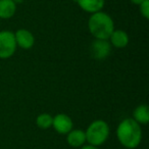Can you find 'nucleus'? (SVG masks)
Wrapping results in <instances>:
<instances>
[{
	"instance_id": "obj_1",
	"label": "nucleus",
	"mask_w": 149,
	"mask_h": 149,
	"mask_svg": "<svg viewBox=\"0 0 149 149\" xmlns=\"http://www.w3.org/2000/svg\"><path fill=\"white\" fill-rule=\"evenodd\" d=\"M116 137L120 143L128 149H134L139 146L142 140V129L133 118H125L116 129Z\"/></svg>"
},
{
	"instance_id": "obj_2",
	"label": "nucleus",
	"mask_w": 149,
	"mask_h": 149,
	"mask_svg": "<svg viewBox=\"0 0 149 149\" xmlns=\"http://www.w3.org/2000/svg\"><path fill=\"white\" fill-rule=\"evenodd\" d=\"M88 29L95 39L108 40L114 30V23L108 13L103 11L92 13L88 21Z\"/></svg>"
},
{
	"instance_id": "obj_3",
	"label": "nucleus",
	"mask_w": 149,
	"mask_h": 149,
	"mask_svg": "<svg viewBox=\"0 0 149 149\" xmlns=\"http://www.w3.org/2000/svg\"><path fill=\"white\" fill-rule=\"evenodd\" d=\"M109 127L105 120H97L92 122L85 131L86 142L93 146H100L109 137Z\"/></svg>"
},
{
	"instance_id": "obj_4",
	"label": "nucleus",
	"mask_w": 149,
	"mask_h": 149,
	"mask_svg": "<svg viewBox=\"0 0 149 149\" xmlns=\"http://www.w3.org/2000/svg\"><path fill=\"white\" fill-rule=\"evenodd\" d=\"M15 33L11 31H0V58L7 59L15 54L17 50Z\"/></svg>"
},
{
	"instance_id": "obj_5",
	"label": "nucleus",
	"mask_w": 149,
	"mask_h": 149,
	"mask_svg": "<svg viewBox=\"0 0 149 149\" xmlns=\"http://www.w3.org/2000/svg\"><path fill=\"white\" fill-rule=\"evenodd\" d=\"M91 54L95 59H105L111 52V45L108 40L95 39L91 44Z\"/></svg>"
},
{
	"instance_id": "obj_6",
	"label": "nucleus",
	"mask_w": 149,
	"mask_h": 149,
	"mask_svg": "<svg viewBox=\"0 0 149 149\" xmlns=\"http://www.w3.org/2000/svg\"><path fill=\"white\" fill-rule=\"evenodd\" d=\"M52 127L60 135H66L72 130V120L68 114L58 113L53 118Z\"/></svg>"
},
{
	"instance_id": "obj_7",
	"label": "nucleus",
	"mask_w": 149,
	"mask_h": 149,
	"mask_svg": "<svg viewBox=\"0 0 149 149\" xmlns=\"http://www.w3.org/2000/svg\"><path fill=\"white\" fill-rule=\"evenodd\" d=\"M17 46L22 49H31L35 44V37L30 31L26 29H19L15 33Z\"/></svg>"
},
{
	"instance_id": "obj_8",
	"label": "nucleus",
	"mask_w": 149,
	"mask_h": 149,
	"mask_svg": "<svg viewBox=\"0 0 149 149\" xmlns=\"http://www.w3.org/2000/svg\"><path fill=\"white\" fill-rule=\"evenodd\" d=\"M66 142L70 146L78 148L82 147L86 142V135L83 130L76 129V130H70L66 134Z\"/></svg>"
},
{
	"instance_id": "obj_9",
	"label": "nucleus",
	"mask_w": 149,
	"mask_h": 149,
	"mask_svg": "<svg viewBox=\"0 0 149 149\" xmlns=\"http://www.w3.org/2000/svg\"><path fill=\"white\" fill-rule=\"evenodd\" d=\"M76 2L84 11L92 15L102 10L105 0H76Z\"/></svg>"
},
{
	"instance_id": "obj_10",
	"label": "nucleus",
	"mask_w": 149,
	"mask_h": 149,
	"mask_svg": "<svg viewBox=\"0 0 149 149\" xmlns=\"http://www.w3.org/2000/svg\"><path fill=\"white\" fill-rule=\"evenodd\" d=\"M108 39L110 45L116 48H125L129 44V36L123 30H113Z\"/></svg>"
},
{
	"instance_id": "obj_11",
	"label": "nucleus",
	"mask_w": 149,
	"mask_h": 149,
	"mask_svg": "<svg viewBox=\"0 0 149 149\" xmlns=\"http://www.w3.org/2000/svg\"><path fill=\"white\" fill-rule=\"evenodd\" d=\"M17 4L13 0H0V19H8L15 15Z\"/></svg>"
},
{
	"instance_id": "obj_12",
	"label": "nucleus",
	"mask_w": 149,
	"mask_h": 149,
	"mask_svg": "<svg viewBox=\"0 0 149 149\" xmlns=\"http://www.w3.org/2000/svg\"><path fill=\"white\" fill-rule=\"evenodd\" d=\"M133 120L139 125H147L149 122V109L146 104H141L137 106L133 113Z\"/></svg>"
},
{
	"instance_id": "obj_13",
	"label": "nucleus",
	"mask_w": 149,
	"mask_h": 149,
	"mask_svg": "<svg viewBox=\"0 0 149 149\" xmlns=\"http://www.w3.org/2000/svg\"><path fill=\"white\" fill-rule=\"evenodd\" d=\"M52 122H53V118L49 113H41L36 118V125L42 130H46L52 127Z\"/></svg>"
},
{
	"instance_id": "obj_14",
	"label": "nucleus",
	"mask_w": 149,
	"mask_h": 149,
	"mask_svg": "<svg viewBox=\"0 0 149 149\" xmlns=\"http://www.w3.org/2000/svg\"><path fill=\"white\" fill-rule=\"evenodd\" d=\"M140 13L146 19H149V0H144L140 5Z\"/></svg>"
},
{
	"instance_id": "obj_15",
	"label": "nucleus",
	"mask_w": 149,
	"mask_h": 149,
	"mask_svg": "<svg viewBox=\"0 0 149 149\" xmlns=\"http://www.w3.org/2000/svg\"><path fill=\"white\" fill-rule=\"evenodd\" d=\"M81 149H98V147L96 146H93V145H83V146L81 147Z\"/></svg>"
},
{
	"instance_id": "obj_16",
	"label": "nucleus",
	"mask_w": 149,
	"mask_h": 149,
	"mask_svg": "<svg viewBox=\"0 0 149 149\" xmlns=\"http://www.w3.org/2000/svg\"><path fill=\"white\" fill-rule=\"evenodd\" d=\"M143 1H144V0H131V2L134 3V4H136V5H140Z\"/></svg>"
},
{
	"instance_id": "obj_17",
	"label": "nucleus",
	"mask_w": 149,
	"mask_h": 149,
	"mask_svg": "<svg viewBox=\"0 0 149 149\" xmlns=\"http://www.w3.org/2000/svg\"><path fill=\"white\" fill-rule=\"evenodd\" d=\"M13 1L15 3V4H21V3L24 2V0H13Z\"/></svg>"
}]
</instances>
